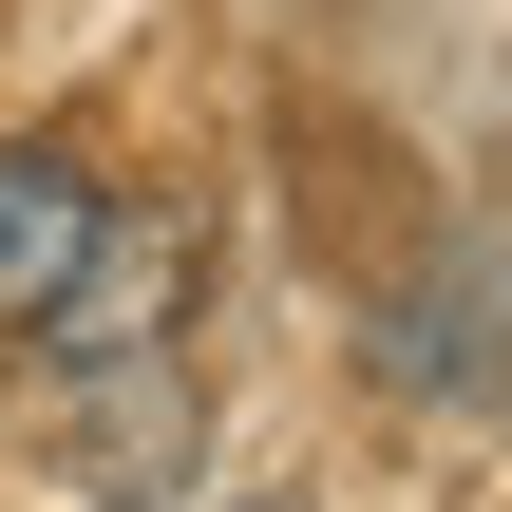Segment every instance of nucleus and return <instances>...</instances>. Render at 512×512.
<instances>
[{
  "label": "nucleus",
  "instance_id": "nucleus-1",
  "mask_svg": "<svg viewBox=\"0 0 512 512\" xmlns=\"http://www.w3.org/2000/svg\"><path fill=\"white\" fill-rule=\"evenodd\" d=\"M190 304H209V228H171V209L133 228V209H114V228H95V266H76V285H57V323H38V361H57V380L171 361V323H190Z\"/></svg>",
  "mask_w": 512,
  "mask_h": 512
},
{
  "label": "nucleus",
  "instance_id": "nucleus-2",
  "mask_svg": "<svg viewBox=\"0 0 512 512\" xmlns=\"http://www.w3.org/2000/svg\"><path fill=\"white\" fill-rule=\"evenodd\" d=\"M95 228H114V190H95L76 152H0V323H19V342L57 323V285L95 266Z\"/></svg>",
  "mask_w": 512,
  "mask_h": 512
},
{
  "label": "nucleus",
  "instance_id": "nucleus-3",
  "mask_svg": "<svg viewBox=\"0 0 512 512\" xmlns=\"http://www.w3.org/2000/svg\"><path fill=\"white\" fill-rule=\"evenodd\" d=\"M380 380L399 399H512V304L475 266H437L418 304H380Z\"/></svg>",
  "mask_w": 512,
  "mask_h": 512
},
{
  "label": "nucleus",
  "instance_id": "nucleus-4",
  "mask_svg": "<svg viewBox=\"0 0 512 512\" xmlns=\"http://www.w3.org/2000/svg\"><path fill=\"white\" fill-rule=\"evenodd\" d=\"M247 512H304V494H247Z\"/></svg>",
  "mask_w": 512,
  "mask_h": 512
}]
</instances>
